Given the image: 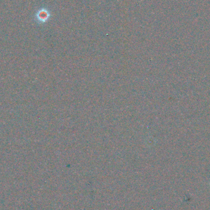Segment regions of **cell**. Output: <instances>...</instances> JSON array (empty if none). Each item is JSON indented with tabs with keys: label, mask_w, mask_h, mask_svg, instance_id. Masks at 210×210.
Returning <instances> with one entry per match:
<instances>
[{
	"label": "cell",
	"mask_w": 210,
	"mask_h": 210,
	"mask_svg": "<svg viewBox=\"0 0 210 210\" xmlns=\"http://www.w3.org/2000/svg\"><path fill=\"white\" fill-rule=\"evenodd\" d=\"M49 13L46 9H41L36 14V19L40 22H45L49 17Z\"/></svg>",
	"instance_id": "cell-1"
}]
</instances>
